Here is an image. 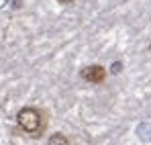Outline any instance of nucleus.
I'll return each instance as SVG.
<instances>
[{
  "label": "nucleus",
  "instance_id": "f257e3e1",
  "mask_svg": "<svg viewBox=\"0 0 151 145\" xmlns=\"http://www.w3.org/2000/svg\"><path fill=\"white\" fill-rule=\"evenodd\" d=\"M17 123L27 135H31L35 139L41 137V133L45 131V115L37 106H23L17 115Z\"/></svg>",
  "mask_w": 151,
  "mask_h": 145
},
{
  "label": "nucleus",
  "instance_id": "20e7f679",
  "mask_svg": "<svg viewBox=\"0 0 151 145\" xmlns=\"http://www.w3.org/2000/svg\"><path fill=\"white\" fill-rule=\"evenodd\" d=\"M121 72V63H114V66H112V74H119Z\"/></svg>",
  "mask_w": 151,
  "mask_h": 145
},
{
  "label": "nucleus",
  "instance_id": "7ed1b4c3",
  "mask_svg": "<svg viewBox=\"0 0 151 145\" xmlns=\"http://www.w3.org/2000/svg\"><path fill=\"white\" fill-rule=\"evenodd\" d=\"M47 145H70V141H68V137H65V135L55 133V135H51V137H49Z\"/></svg>",
  "mask_w": 151,
  "mask_h": 145
},
{
  "label": "nucleus",
  "instance_id": "39448f33",
  "mask_svg": "<svg viewBox=\"0 0 151 145\" xmlns=\"http://www.w3.org/2000/svg\"><path fill=\"white\" fill-rule=\"evenodd\" d=\"M57 2H59V4H72L74 0H57Z\"/></svg>",
  "mask_w": 151,
  "mask_h": 145
},
{
  "label": "nucleus",
  "instance_id": "f03ea898",
  "mask_svg": "<svg viewBox=\"0 0 151 145\" xmlns=\"http://www.w3.org/2000/svg\"><path fill=\"white\" fill-rule=\"evenodd\" d=\"M80 76L88 84H104V80H106V68L100 66V63H92V66H86L80 72Z\"/></svg>",
  "mask_w": 151,
  "mask_h": 145
}]
</instances>
